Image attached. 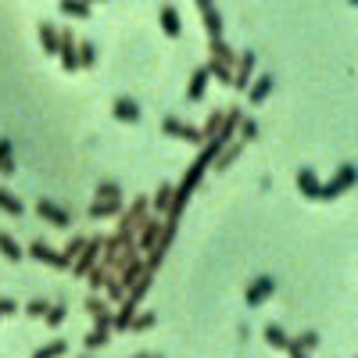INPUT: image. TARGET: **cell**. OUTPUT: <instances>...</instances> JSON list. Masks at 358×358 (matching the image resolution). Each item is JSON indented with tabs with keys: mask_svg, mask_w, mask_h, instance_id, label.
<instances>
[{
	"mask_svg": "<svg viewBox=\"0 0 358 358\" xmlns=\"http://www.w3.org/2000/svg\"><path fill=\"white\" fill-rule=\"evenodd\" d=\"M18 312V305L11 301V297H0V319H8V315H15Z\"/></svg>",
	"mask_w": 358,
	"mask_h": 358,
	"instance_id": "ab89813d",
	"label": "cell"
},
{
	"mask_svg": "<svg viewBox=\"0 0 358 358\" xmlns=\"http://www.w3.org/2000/svg\"><path fill=\"white\" fill-rule=\"evenodd\" d=\"M162 133L172 136V140H187V143H194V147L204 143V140H201V129L190 126V122H183V118H176V115H169L165 122H162Z\"/></svg>",
	"mask_w": 358,
	"mask_h": 358,
	"instance_id": "8992f818",
	"label": "cell"
},
{
	"mask_svg": "<svg viewBox=\"0 0 358 358\" xmlns=\"http://www.w3.org/2000/svg\"><path fill=\"white\" fill-rule=\"evenodd\" d=\"M97 197H122V187L115 179H104V183H97Z\"/></svg>",
	"mask_w": 358,
	"mask_h": 358,
	"instance_id": "74e56055",
	"label": "cell"
},
{
	"mask_svg": "<svg viewBox=\"0 0 358 358\" xmlns=\"http://www.w3.org/2000/svg\"><path fill=\"white\" fill-rule=\"evenodd\" d=\"M219 126H222V111H212V115H208V122L201 126V140L215 136V133H219Z\"/></svg>",
	"mask_w": 358,
	"mask_h": 358,
	"instance_id": "d590c367",
	"label": "cell"
},
{
	"mask_svg": "<svg viewBox=\"0 0 358 358\" xmlns=\"http://www.w3.org/2000/svg\"><path fill=\"white\" fill-rule=\"evenodd\" d=\"M43 312H47V301H43V297H36V301L25 305V315H33V319H43Z\"/></svg>",
	"mask_w": 358,
	"mask_h": 358,
	"instance_id": "f35d334b",
	"label": "cell"
},
{
	"mask_svg": "<svg viewBox=\"0 0 358 358\" xmlns=\"http://www.w3.org/2000/svg\"><path fill=\"white\" fill-rule=\"evenodd\" d=\"M273 86H276L273 76H258V79H251V83H248V101H251V104H265L268 94H273Z\"/></svg>",
	"mask_w": 358,
	"mask_h": 358,
	"instance_id": "5bb4252c",
	"label": "cell"
},
{
	"mask_svg": "<svg viewBox=\"0 0 358 358\" xmlns=\"http://www.w3.org/2000/svg\"><path fill=\"white\" fill-rule=\"evenodd\" d=\"M348 4H358V0H348Z\"/></svg>",
	"mask_w": 358,
	"mask_h": 358,
	"instance_id": "ee69618b",
	"label": "cell"
},
{
	"mask_svg": "<svg viewBox=\"0 0 358 358\" xmlns=\"http://www.w3.org/2000/svg\"><path fill=\"white\" fill-rule=\"evenodd\" d=\"M208 50H212V57H219V62H226V65H233V57H236V50L222 36H208Z\"/></svg>",
	"mask_w": 358,
	"mask_h": 358,
	"instance_id": "cb8c5ba5",
	"label": "cell"
},
{
	"mask_svg": "<svg viewBox=\"0 0 358 358\" xmlns=\"http://www.w3.org/2000/svg\"><path fill=\"white\" fill-rule=\"evenodd\" d=\"M111 115L118 118V122H140V108H136V101L133 97H115V104H111Z\"/></svg>",
	"mask_w": 358,
	"mask_h": 358,
	"instance_id": "9a60e30c",
	"label": "cell"
},
{
	"mask_svg": "<svg viewBox=\"0 0 358 358\" xmlns=\"http://www.w3.org/2000/svg\"><path fill=\"white\" fill-rule=\"evenodd\" d=\"M57 57H62L65 72H79V40L72 36V29H62V40H57Z\"/></svg>",
	"mask_w": 358,
	"mask_h": 358,
	"instance_id": "52a82bcc",
	"label": "cell"
},
{
	"mask_svg": "<svg viewBox=\"0 0 358 358\" xmlns=\"http://www.w3.org/2000/svg\"><path fill=\"white\" fill-rule=\"evenodd\" d=\"M355 183H358V169H355V165H341L330 183H319V197H315V201H337V197H344Z\"/></svg>",
	"mask_w": 358,
	"mask_h": 358,
	"instance_id": "7a4b0ae2",
	"label": "cell"
},
{
	"mask_svg": "<svg viewBox=\"0 0 358 358\" xmlns=\"http://www.w3.org/2000/svg\"><path fill=\"white\" fill-rule=\"evenodd\" d=\"M236 140H241V143H255L258 140V122H255V118L241 115V122H236Z\"/></svg>",
	"mask_w": 358,
	"mask_h": 358,
	"instance_id": "83f0119b",
	"label": "cell"
},
{
	"mask_svg": "<svg viewBox=\"0 0 358 358\" xmlns=\"http://www.w3.org/2000/svg\"><path fill=\"white\" fill-rule=\"evenodd\" d=\"M158 22H162V33H165L169 40L183 36V18H179V11H176L172 4H162V8H158Z\"/></svg>",
	"mask_w": 358,
	"mask_h": 358,
	"instance_id": "8fae6325",
	"label": "cell"
},
{
	"mask_svg": "<svg viewBox=\"0 0 358 358\" xmlns=\"http://www.w3.org/2000/svg\"><path fill=\"white\" fill-rule=\"evenodd\" d=\"M0 212H8V215H15V219H18V215L25 212V204H22V201H18L11 190L0 187Z\"/></svg>",
	"mask_w": 358,
	"mask_h": 358,
	"instance_id": "4316f807",
	"label": "cell"
},
{
	"mask_svg": "<svg viewBox=\"0 0 358 358\" xmlns=\"http://www.w3.org/2000/svg\"><path fill=\"white\" fill-rule=\"evenodd\" d=\"M69 351V341H47L43 348H36V358H57Z\"/></svg>",
	"mask_w": 358,
	"mask_h": 358,
	"instance_id": "836d02e7",
	"label": "cell"
},
{
	"mask_svg": "<svg viewBox=\"0 0 358 358\" xmlns=\"http://www.w3.org/2000/svg\"><path fill=\"white\" fill-rule=\"evenodd\" d=\"M197 11H201V18H204L208 36H222V15L215 11L212 0H197Z\"/></svg>",
	"mask_w": 358,
	"mask_h": 358,
	"instance_id": "4fadbf2b",
	"label": "cell"
},
{
	"mask_svg": "<svg viewBox=\"0 0 358 358\" xmlns=\"http://www.w3.org/2000/svg\"><path fill=\"white\" fill-rule=\"evenodd\" d=\"M57 40H62V29L50 25V22H40V47H43V54H57Z\"/></svg>",
	"mask_w": 358,
	"mask_h": 358,
	"instance_id": "7402d4cb",
	"label": "cell"
},
{
	"mask_svg": "<svg viewBox=\"0 0 358 358\" xmlns=\"http://www.w3.org/2000/svg\"><path fill=\"white\" fill-rule=\"evenodd\" d=\"M297 190H301V197L315 201L319 197V176L312 169H301V172H297Z\"/></svg>",
	"mask_w": 358,
	"mask_h": 358,
	"instance_id": "ffe728a7",
	"label": "cell"
},
{
	"mask_svg": "<svg viewBox=\"0 0 358 358\" xmlns=\"http://www.w3.org/2000/svg\"><path fill=\"white\" fill-rule=\"evenodd\" d=\"M155 322H158V315H155V312H136V315H133V322H129V330H133V334H147Z\"/></svg>",
	"mask_w": 358,
	"mask_h": 358,
	"instance_id": "d6a6232c",
	"label": "cell"
},
{
	"mask_svg": "<svg viewBox=\"0 0 358 358\" xmlns=\"http://www.w3.org/2000/svg\"><path fill=\"white\" fill-rule=\"evenodd\" d=\"M265 341H268V348H280V351H287V334H283V326H276V322H268L265 326Z\"/></svg>",
	"mask_w": 358,
	"mask_h": 358,
	"instance_id": "f546056e",
	"label": "cell"
},
{
	"mask_svg": "<svg viewBox=\"0 0 358 358\" xmlns=\"http://www.w3.org/2000/svg\"><path fill=\"white\" fill-rule=\"evenodd\" d=\"M15 169H18V165H15V158H8V162H0V176H4V179H8V176H15Z\"/></svg>",
	"mask_w": 358,
	"mask_h": 358,
	"instance_id": "b9f144b4",
	"label": "cell"
},
{
	"mask_svg": "<svg viewBox=\"0 0 358 358\" xmlns=\"http://www.w3.org/2000/svg\"><path fill=\"white\" fill-rule=\"evenodd\" d=\"M151 283H155V273H151V268H147V265H143V273H140V276H136V283H133V287L126 290V297H129V301H133V305H140V301H143V297H147V294H151Z\"/></svg>",
	"mask_w": 358,
	"mask_h": 358,
	"instance_id": "2e32d148",
	"label": "cell"
},
{
	"mask_svg": "<svg viewBox=\"0 0 358 358\" xmlns=\"http://www.w3.org/2000/svg\"><path fill=\"white\" fill-rule=\"evenodd\" d=\"M208 83H212L208 69H194V76H190V83H187V101H201L204 90H208Z\"/></svg>",
	"mask_w": 358,
	"mask_h": 358,
	"instance_id": "e0dca14e",
	"label": "cell"
},
{
	"mask_svg": "<svg viewBox=\"0 0 358 358\" xmlns=\"http://www.w3.org/2000/svg\"><path fill=\"white\" fill-rule=\"evenodd\" d=\"M169 204H172V183H162L158 194L151 197V212H155V215H165Z\"/></svg>",
	"mask_w": 358,
	"mask_h": 358,
	"instance_id": "484cf974",
	"label": "cell"
},
{
	"mask_svg": "<svg viewBox=\"0 0 358 358\" xmlns=\"http://www.w3.org/2000/svg\"><path fill=\"white\" fill-rule=\"evenodd\" d=\"M8 158H15V155H11V140L0 136V162H8Z\"/></svg>",
	"mask_w": 358,
	"mask_h": 358,
	"instance_id": "60d3db41",
	"label": "cell"
},
{
	"mask_svg": "<svg viewBox=\"0 0 358 358\" xmlns=\"http://www.w3.org/2000/svg\"><path fill=\"white\" fill-rule=\"evenodd\" d=\"M101 248H104V236H86L83 251L72 258V273H76L79 280L86 276V268H90V265H97V262H101Z\"/></svg>",
	"mask_w": 358,
	"mask_h": 358,
	"instance_id": "3957f363",
	"label": "cell"
},
{
	"mask_svg": "<svg viewBox=\"0 0 358 358\" xmlns=\"http://www.w3.org/2000/svg\"><path fill=\"white\" fill-rule=\"evenodd\" d=\"M86 4H104V0H86Z\"/></svg>",
	"mask_w": 358,
	"mask_h": 358,
	"instance_id": "7bdbcfd3",
	"label": "cell"
},
{
	"mask_svg": "<svg viewBox=\"0 0 358 358\" xmlns=\"http://www.w3.org/2000/svg\"><path fill=\"white\" fill-rule=\"evenodd\" d=\"M147 215H151V201H147V197L129 201V208H122V212H118V219H122V222H118L115 233H118V236H126V241H129V236L136 241V229H140V222H143Z\"/></svg>",
	"mask_w": 358,
	"mask_h": 358,
	"instance_id": "6da1fadb",
	"label": "cell"
},
{
	"mask_svg": "<svg viewBox=\"0 0 358 358\" xmlns=\"http://www.w3.org/2000/svg\"><path fill=\"white\" fill-rule=\"evenodd\" d=\"M97 65V47L90 40H79V69H94Z\"/></svg>",
	"mask_w": 358,
	"mask_h": 358,
	"instance_id": "1f68e13d",
	"label": "cell"
},
{
	"mask_svg": "<svg viewBox=\"0 0 358 358\" xmlns=\"http://www.w3.org/2000/svg\"><path fill=\"white\" fill-rule=\"evenodd\" d=\"M118 212H122V197H94V204L86 208V215L94 219V222L111 219V215H118Z\"/></svg>",
	"mask_w": 358,
	"mask_h": 358,
	"instance_id": "30bf717a",
	"label": "cell"
},
{
	"mask_svg": "<svg viewBox=\"0 0 358 358\" xmlns=\"http://www.w3.org/2000/svg\"><path fill=\"white\" fill-rule=\"evenodd\" d=\"M101 290H104V297H108V301H111V305H118V301H122V297H126V290H122V283H118L115 276H108V283H104Z\"/></svg>",
	"mask_w": 358,
	"mask_h": 358,
	"instance_id": "e575fe53",
	"label": "cell"
},
{
	"mask_svg": "<svg viewBox=\"0 0 358 358\" xmlns=\"http://www.w3.org/2000/svg\"><path fill=\"white\" fill-rule=\"evenodd\" d=\"M312 351H319V334H315V330L287 341V355H290V358H305V355H312Z\"/></svg>",
	"mask_w": 358,
	"mask_h": 358,
	"instance_id": "7c38bea8",
	"label": "cell"
},
{
	"mask_svg": "<svg viewBox=\"0 0 358 358\" xmlns=\"http://www.w3.org/2000/svg\"><path fill=\"white\" fill-rule=\"evenodd\" d=\"M36 215L43 219V222H50V226H57V229H65L69 222H72V215L65 212L62 204H54V201H43L40 197V204H36Z\"/></svg>",
	"mask_w": 358,
	"mask_h": 358,
	"instance_id": "9c48e42d",
	"label": "cell"
},
{
	"mask_svg": "<svg viewBox=\"0 0 358 358\" xmlns=\"http://www.w3.org/2000/svg\"><path fill=\"white\" fill-rule=\"evenodd\" d=\"M140 273H143V258L136 255L133 262H126L122 268H118V273H115V280H118V283H122V290H129V287L136 283V276H140Z\"/></svg>",
	"mask_w": 358,
	"mask_h": 358,
	"instance_id": "ac0fdd59",
	"label": "cell"
},
{
	"mask_svg": "<svg viewBox=\"0 0 358 358\" xmlns=\"http://www.w3.org/2000/svg\"><path fill=\"white\" fill-rule=\"evenodd\" d=\"M83 244H86V236H72V241H69V244L62 248V258H65V262L72 265V258H76V255L83 251Z\"/></svg>",
	"mask_w": 358,
	"mask_h": 358,
	"instance_id": "8d00e7d4",
	"label": "cell"
},
{
	"mask_svg": "<svg viewBox=\"0 0 358 358\" xmlns=\"http://www.w3.org/2000/svg\"><path fill=\"white\" fill-rule=\"evenodd\" d=\"M108 276H115V273H111L108 265H101V262H97V265H90V268H86V276H83V280L90 283V290H94V294H101V287L108 283Z\"/></svg>",
	"mask_w": 358,
	"mask_h": 358,
	"instance_id": "44dd1931",
	"label": "cell"
},
{
	"mask_svg": "<svg viewBox=\"0 0 358 358\" xmlns=\"http://www.w3.org/2000/svg\"><path fill=\"white\" fill-rule=\"evenodd\" d=\"M255 62H258L255 50H244V54L233 57V83H229L233 90H241V94L248 90V83L255 79Z\"/></svg>",
	"mask_w": 358,
	"mask_h": 358,
	"instance_id": "277c9868",
	"label": "cell"
},
{
	"mask_svg": "<svg viewBox=\"0 0 358 358\" xmlns=\"http://www.w3.org/2000/svg\"><path fill=\"white\" fill-rule=\"evenodd\" d=\"M108 337H111V326H94V330L86 334L83 348H86V351H97V348H104V344H108Z\"/></svg>",
	"mask_w": 358,
	"mask_h": 358,
	"instance_id": "d4e9b609",
	"label": "cell"
},
{
	"mask_svg": "<svg viewBox=\"0 0 358 358\" xmlns=\"http://www.w3.org/2000/svg\"><path fill=\"white\" fill-rule=\"evenodd\" d=\"M25 255H29V258H36V262H43V265H50V268H69V262L62 258V251H54L47 241H33Z\"/></svg>",
	"mask_w": 358,
	"mask_h": 358,
	"instance_id": "ba28073f",
	"label": "cell"
},
{
	"mask_svg": "<svg viewBox=\"0 0 358 358\" xmlns=\"http://www.w3.org/2000/svg\"><path fill=\"white\" fill-rule=\"evenodd\" d=\"M208 76H212L215 83H222V86H229L233 83V65H226V62H219V57H208Z\"/></svg>",
	"mask_w": 358,
	"mask_h": 358,
	"instance_id": "603a6c76",
	"label": "cell"
},
{
	"mask_svg": "<svg viewBox=\"0 0 358 358\" xmlns=\"http://www.w3.org/2000/svg\"><path fill=\"white\" fill-rule=\"evenodd\" d=\"M57 11L69 15V18L86 22V18H90V11H94V4H86V0H57Z\"/></svg>",
	"mask_w": 358,
	"mask_h": 358,
	"instance_id": "d6986e66",
	"label": "cell"
},
{
	"mask_svg": "<svg viewBox=\"0 0 358 358\" xmlns=\"http://www.w3.org/2000/svg\"><path fill=\"white\" fill-rule=\"evenodd\" d=\"M0 255H4L8 262H18V258H22L25 251L18 248V241H15L11 233H0Z\"/></svg>",
	"mask_w": 358,
	"mask_h": 358,
	"instance_id": "f1b7e54d",
	"label": "cell"
},
{
	"mask_svg": "<svg viewBox=\"0 0 358 358\" xmlns=\"http://www.w3.org/2000/svg\"><path fill=\"white\" fill-rule=\"evenodd\" d=\"M69 319V308L65 305H47V312H43V322L50 326V330H57V326H62Z\"/></svg>",
	"mask_w": 358,
	"mask_h": 358,
	"instance_id": "4dcf8cb0",
	"label": "cell"
},
{
	"mask_svg": "<svg viewBox=\"0 0 358 358\" xmlns=\"http://www.w3.org/2000/svg\"><path fill=\"white\" fill-rule=\"evenodd\" d=\"M273 294H276V280H273V276H258V280H251L248 290H244V305H248V308H262Z\"/></svg>",
	"mask_w": 358,
	"mask_h": 358,
	"instance_id": "5b68a950",
	"label": "cell"
}]
</instances>
